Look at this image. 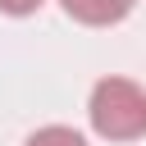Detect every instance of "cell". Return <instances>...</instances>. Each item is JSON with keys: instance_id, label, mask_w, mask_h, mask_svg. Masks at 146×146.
Segmentation results:
<instances>
[{"instance_id": "1", "label": "cell", "mask_w": 146, "mask_h": 146, "mask_svg": "<svg viewBox=\"0 0 146 146\" xmlns=\"http://www.w3.org/2000/svg\"><path fill=\"white\" fill-rule=\"evenodd\" d=\"M87 119L105 141H137L146 137V87L128 78H100L87 100Z\"/></svg>"}, {"instance_id": "4", "label": "cell", "mask_w": 146, "mask_h": 146, "mask_svg": "<svg viewBox=\"0 0 146 146\" xmlns=\"http://www.w3.org/2000/svg\"><path fill=\"white\" fill-rule=\"evenodd\" d=\"M0 9H5V14H14V18H23V14L41 9V0H0Z\"/></svg>"}, {"instance_id": "3", "label": "cell", "mask_w": 146, "mask_h": 146, "mask_svg": "<svg viewBox=\"0 0 146 146\" xmlns=\"http://www.w3.org/2000/svg\"><path fill=\"white\" fill-rule=\"evenodd\" d=\"M27 146H87V141H82V132L64 128V123H50V128H36L27 137Z\"/></svg>"}, {"instance_id": "2", "label": "cell", "mask_w": 146, "mask_h": 146, "mask_svg": "<svg viewBox=\"0 0 146 146\" xmlns=\"http://www.w3.org/2000/svg\"><path fill=\"white\" fill-rule=\"evenodd\" d=\"M59 5L68 18H78L87 27H110V23L128 18V9H132V0H59Z\"/></svg>"}]
</instances>
